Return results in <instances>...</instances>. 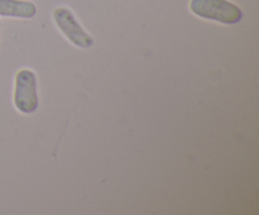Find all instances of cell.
Wrapping results in <instances>:
<instances>
[{"instance_id": "cell-1", "label": "cell", "mask_w": 259, "mask_h": 215, "mask_svg": "<svg viewBox=\"0 0 259 215\" xmlns=\"http://www.w3.org/2000/svg\"><path fill=\"white\" fill-rule=\"evenodd\" d=\"M190 10L202 19L229 25L237 24L243 18L240 8L229 0H191Z\"/></svg>"}, {"instance_id": "cell-2", "label": "cell", "mask_w": 259, "mask_h": 215, "mask_svg": "<svg viewBox=\"0 0 259 215\" xmlns=\"http://www.w3.org/2000/svg\"><path fill=\"white\" fill-rule=\"evenodd\" d=\"M37 77L32 70L23 68L15 76L14 105L20 113L32 114L38 109Z\"/></svg>"}, {"instance_id": "cell-3", "label": "cell", "mask_w": 259, "mask_h": 215, "mask_svg": "<svg viewBox=\"0 0 259 215\" xmlns=\"http://www.w3.org/2000/svg\"><path fill=\"white\" fill-rule=\"evenodd\" d=\"M53 20L58 29L65 34V37L78 48H90L94 45V38L81 27L76 17L70 9L60 7L53 12Z\"/></svg>"}, {"instance_id": "cell-4", "label": "cell", "mask_w": 259, "mask_h": 215, "mask_svg": "<svg viewBox=\"0 0 259 215\" xmlns=\"http://www.w3.org/2000/svg\"><path fill=\"white\" fill-rule=\"evenodd\" d=\"M37 14L34 3L28 0H0V15L9 18L30 19Z\"/></svg>"}]
</instances>
